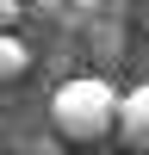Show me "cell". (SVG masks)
<instances>
[{
	"label": "cell",
	"mask_w": 149,
	"mask_h": 155,
	"mask_svg": "<svg viewBox=\"0 0 149 155\" xmlns=\"http://www.w3.org/2000/svg\"><path fill=\"white\" fill-rule=\"evenodd\" d=\"M31 74V50H25V37L0 31V81H25Z\"/></svg>",
	"instance_id": "3957f363"
},
{
	"label": "cell",
	"mask_w": 149,
	"mask_h": 155,
	"mask_svg": "<svg viewBox=\"0 0 149 155\" xmlns=\"http://www.w3.org/2000/svg\"><path fill=\"white\" fill-rule=\"evenodd\" d=\"M118 106L124 93L106 81V74H74V81L56 87V99H50V124H56L62 143H106V137H118Z\"/></svg>",
	"instance_id": "6da1fadb"
},
{
	"label": "cell",
	"mask_w": 149,
	"mask_h": 155,
	"mask_svg": "<svg viewBox=\"0 0 149 155\" xmlns=\"http://www.w3.org/2000/svg\"><path fill=\"white\" fill-rule=\"evenodd\" d=\"M118 143L137 149V155L149 149V81L124 93V106H118Z\"/></svg>",
	"instance_id": "7a4b0ae2"
},
{
	"label": "cell",
	"mask_w": 149,
	"mask_h": 155,
	"mask_svg": "<svg viewBox=\"0 0 149 155\" xmlns=\"http://www.w3.org/2000/svg\"><path fill=\"white\" fill-rule=\"evenodd\" d=\"M19 19H25L19 0H0V31H19Z\"/></svg>",
	"instance_id": "277c9868"
}]
</instances>
